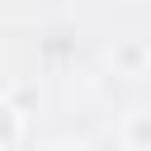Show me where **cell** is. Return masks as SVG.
<instances>
[{
	"label": "cell",
	"instance_id": "obj_4",
	"mask_svg": "<svg viewBox=\"0 0 151 151\" xmlns=\"http://www.w3.org/2000/svg\"><path fill=\"white\" fill-rule=\"evenodd\" d=\"M52 151H85V146H52Z\"/></svg>",
	"mask_w": 151,
	"mask_h": 151
},
{
	"label": "cell",
	"instance_id": "obj_1",
	"mask_svg": "<svg viewBox=\"0 0 151 151\" xmlns=\"http://www.w3.org/2000/svg\"><path fill=\"white\" fill-rule=\"evenodd\" d=\"M109 61H113L123 76H142V71L151 66V47H146L142 38H118V42L109 47Z\"/></svg>",
	"mask_w": 151,
	"mask_h": 151
},
{
	"label": "cell",
	"instance_id": "obj_2",
	"mask_svg": "<svg viewBox=\"0 0 151 151\" xmlns=\"http://www.w3.org/2000/svg\"><path fill=\"white\" fill-rule=\"evenodd\" d=\"M123 146L127 151H151V109H132L123 118Z\"/></svg>",
	"mask_w": 151,
	"mask_h": 151
},
{
	"label": "cell",
	"instance_id": "obj_3",
	"mask_svg": "<svg viewBox=\"0 0 151 151\" xmlns=\"http://www.w3.org/2000/svg\"><path fill=\"white\" fill-rule=\"evenodd\" d=\"M19 142H24V113H19V104L0 99V151H14Z\"/></svg>",
	"mask_w": 151,
	"mask_h": 151
}]
</instances>
